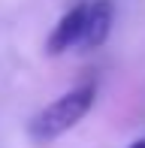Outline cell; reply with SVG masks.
Returning <instances> with one entry per match:
<instances>
[{
  "mask_svg": "<svg viewBox=\"0 0 145 148\" xmlns=\"http://www.w3.org/2000/svg\"><path fill=\"white\" fill-rule=\"evenodd\" d=\"M97 103V85L94 82H82L76 88H70L67 94H61L57 100H51L49 106L36 112L27 121V136L36 145H49L55 139H61L67 130L79 124Z\"/></svg>",
  "mask_w": 145,
  "mask_h": 148,
  "instance_id": "obj_1",
  "label": "cell"
},
{
  "mask_svg": "<svg viewBox=\"0 0 145 148\" xmlns=\"http://www.w3.org/2000/svg\"><path fill=\"white\" fill-rule=\"evenodd\" d=\"M88 42H91V0H85L61 15V21L45 39V51L55 58L67 51H88Z\"/></svg>",
  "mask_w": 145,
  "mask_h": 148,
  "instance_id": "obj_2",
  "label": "cell"
},
{
  "mask_svg": "<svg viewBox=\"0 0 145 148\" xmlns=\"http://www.w3.org/2000/svg\"><path fill=\"white\" fill-rule=\"evenodd\" d=\"M130 148H145V136H139L136 142H130Z\"/></svg>",
  "mask_w": 145,
  "mask_h": 148,
  "instance_id": "obj_3",
  "label": "cell"
}]
</instances>
